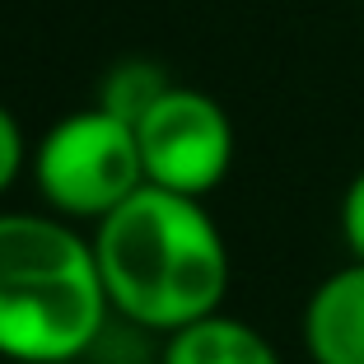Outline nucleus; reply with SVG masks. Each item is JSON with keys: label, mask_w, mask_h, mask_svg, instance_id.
Wrapping results in <instances>:
<instances>
[{"label": "nucleus", "mask_w": 364, "mask_h": 364, "mask_svg": "<svg viewBox=\"0 0 364 364\" xmlns=\"http://www.w3.org/2000/svg\"><path fill=\"white\" fill-rule=\"evenodd\" d=\"M107 304L140 332H182L220 313L229 294V243L201 196L140 187L89 234Z\"/></svg>", "instance_id": "obj_1"}, {"label": "nucleus", "mask_w": 364, "mask_h": 364, "mask_svg": "<svg viewBox=\"0 0 364 364\" xmlns=\"http://www.w3.org/2000/svg\"><path fill=\"white\" fill-rule=\"evenodd\" d=\"M107 318L89 234L61 215L0 210V355L70 364L98 346Z\"/></svg>", "instance_id": "obj_2"}, {"label": "nucleus", "mask_w": 364, "mask_h": 364, "mask_svg": "<svg viewBox=\"0 0 364 364\" xmlns=\"http://www.w3.org/2000/svg\"><path fill=\"white\" fill-rule=\"evenodd\" d=\"M28 168L47 210L70 225H98L145 187L136 127L103 107H80L52 122L47 136L28 150Z\"/></svg>", "instance_id": "obj_3"}, {"label": "nucleus", "mask_w": 364, "mask_h": 364, "mask_svg": "<svg viewBox=\"0 0 364 364\" xmlns=\"http://www.w3.org/2000/svg\"><path fill=\"white\" fill-rule=\"evenodd\" d=\"M140 168L150 187L182 196H210L234 168V122L210 94L168 85L159 103L136 122Z\"/></svg>", "instance_id": "obj_4"}, {"label": "nucleus", "mask_w": 364, "mask_h": 364, "mask_svg": "<svg viewBox=\"0 0 364 364\" xmlns=\"http://www.w3.org/2000/svg\"><path fill=\"white\" fill-rule=\"evenodd\" d=\"M304 350L313 364H364V262H346L304 304Z\"/></svg>", "instance_id": "obj_5"}, {"label": "nucleus", "mask_w": 364, "mask_h": 364, "mask_svg": "<svg viewBox=\"0 0 364 364\" xmlns=\"http://www.w3.org/2000/svg\"><path fill=\"white\" fill-rule=\"evenodd\" d=\"M159 364H285V360L252 322L210 313V318L164 336Z\"/></svg>", "instance_id": "obj_6"}, {"label": "nucleus", "mask_w": 364, "mask_h": 364, "mask_svg": "<svg viewBox=\"0 0 364 364\" xmlns=\"http://www.w3.org/2000/svg\"><path fill=\"white\" fill-rule=\"evenodd\" d=\"M173 80L164 75L159 61H150V56H127V61H117L103 75V85H98V107L136 127V122L159 103V94Z\"/></svg>", "instance_id": "obj_7"}, {"label": "nucleus", "mask_w": 364, "mask_h": 364, "mask_svg": "<svg viewBox=\"0 0 364 364\" xmlns=\"http://www.w3.org/2000/svg\"><path fill=\"white\" fill-rule=\"evenodd\" d=\"M28 140H23L19 122H14V112L5 103H0V196L14 187V178H19L23 168H28Z\"/></svg>", "instance_id": "obj_8"}, {"label": "nucleus", "mask_w": 364, "mask_h": 364, "mask_svg": "<svg viewBox=\"0 0 364 364\" xmlns=\"http://www.w3.org/2000/svg\"><path fill=\"white\" fill-rule=\"evenodd\" d=\"M341 238H346V252L355 262H364V168L346 182V196H341Z\"/></svg>", "instance_id": "obj_9"}]
</instances>
